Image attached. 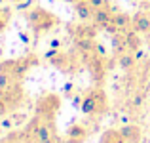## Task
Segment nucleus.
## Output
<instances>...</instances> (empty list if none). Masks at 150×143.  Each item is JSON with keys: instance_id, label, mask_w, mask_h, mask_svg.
<instances>
[{"instance_id": "f257e3e1", "label": "nucleus", "mask_w": 150, "mask_h": 143, "mask_svg": "<svg viewBox=\"0 0 150 143\" xmlns=\"http://www.w3.org/2000/svg\"><path fill=\"white\" fill-rule=\"evenodd\" d=\"M108 107V101H106V94L103 92L101 88H93L91 92H88L84 95V101H82L80 111L84 114H103Z\"/></svg>"}, {"instance_id": "f03ea898", "label": "nucleus", "mask_w": 150, "mask_h": 143, "mask_svg": "<svg viewBox=\"0 0 150 143\" xmlns=\"http://www.w3.org/2000/svg\"><path fill=\"white\" fill-rule=\"evenodd\" d=\"M27 21L34 29V33H46L51 27H55L57 17L50 11H46L44 8H30L27 11Z\"/></svg>"}, {"instance_id": "7ed1b4c3", "label": "nucleus", "mask_w": 150, "mask_h": 143, "mask_svg": "<svg viewBox=\"0 0 150 143\" xmlns=\"http://www.w3.org/2000/svg\"><path fill=\"white\" fill-rule=\"evenodd\" d=\"M61 107V99L53 94H48V95H42L36 103V117H40L42 120H48V122H53L55 118V113L59 111Z\"/></svg>"}, {"instance_id": "20e7f679", "label": "nucleus", "mask_w": 150, "mask_h": 143, "mask_svg": "<svg viewBox=\"0 0 150 143\" xmlns=\"http://www.w3.org/2000/svg\"><path fill=\"white\" fill-rule=\"evenodd\" d=\"M131 29L139 34H150V11H137L131 19Z\"/></svg>"}, {"instance_id": "39448f33", "label": "nucleus", "mask_w": 150, "mask_h": 143, "mask_svg": "<svg viewBox=\"0 0 150 143\" xmlns=\"http://www.w3.org/2000/svg\"><path fill=\"white\" fill-rule=\"evenodd\" d=\"M88 139V130L82 124H72L65 134V143H86Z\"/></svg>"}, {"instance_id": "423d86ee", "label": "nucleus", "mask_w": 150, "mask_h": 143, "mask_svg": "<svg viewBox=\"0 0 150 143\" xmlns=\"http://www.w3.org/2000/svg\"><path fill=\"white\" fill-rule=\"evenodd\" d=\"M120 132H122V136L125 137L127 143H139L141 136H143V130H141V126H137V124H124L120 128Z\"/></svg>"}, {"instance_id": "0eeeda50", "label": "nucleus", "mask_w": 150, "mask_h": 143, "mask_svg": "<svg viewBox=\"0 0 150 143\" xmlns=\"http://www.w3.org/2000/svg\"><path fill=\"white\" fill-rule=\"evenodd\" d=\"M74 6V14L78 15V19H82V21H89V19H93V8L88 4V0H78L76 4H72Z\"/></svg>"}, {"instance_id": "6e6552de", "label": "nucleus", "mask_w": 150, "mask_h": 143, "mask_svg": "<svg viewBox=\"0 0 150 143\" xmlns=\"http://www.w3.org/2000/svg\"><path fill=\"white\" fill-rule=\"evenodd\" d=\"M131 15H127L125 11H116V14L112 15V23L118 27V29L122 31V33H125V31L131 29Z\"/></svg>"}, {"instance_id": "1a4fd4ad", "label": "nucleus", "mask_w": 150, "mask_h": 143, "mask_svg": "<svg viewBox=\"0 0 150 143\" xmlns=\"http://www.w3.org/2000/svg\"><path fill=\"white\" fill-rule=\"evenodd\" d=\"M112 11H110V8H101V10H95L93 11V23H95L97 27H105L106 23L112 21Z\"/></svg>"}, {"instance_id": "9d476101", "label": "nucleus", "mask_w": 150, "mask_h": 143, "mask_svg": "<svg viewBox=\"0 0 150 143\" xmlns=\"http://www.w3.org/2000/svg\"><path fill=\"white\" fill-rule=\"evenodd\" d=\"M124 34H125V42H127V50H129V51L141 50V46H143V40H141V34L137 33V31L129 29V31H125Z\"/></svg>"}, {"instance_id": "9b49d317", "label": "nucleus", "mask_w": 150, "mask_h": 143, "mask_svg": "<svg viewBox=\"0 0 150 143\" xmlns=\"http://www.w3.org/2000/svg\"><path fill=\"white\" fill-rule=\"evenodd\" d=\"M99 143H127V141H125V137L122 136L120 130H112L110 128V130H105V132H103Z\"/></svg>"}, {"instance_id": "f8f14e48", "label": "nucleus", "mask_w": 150, "mask_h": 143, "mask_svg": "<svg viewBox=\"0 0 150 143\" xmlns=\"http://www.w3.org/2000/svg\"><path fill=\"white\" fill-rule=\"evenodd\" d=\"M112 48H114V54H116V57H118V55H122V54H125V51H129L124 33H118V34H114V36H112Z\"/></svg>"}, {"instance_id": "ddd939ff", "label": "nucleus", "mask_w": 150, "mask_h": 143, "mask_svg": "<svg viewBox=\"0 0 150 143\" xmlns=\"http://www.w3.org/2000/svg\"><path fill=\"white\" fill-rule=\"evenodd\" d=\"M51 63H53L57 69H61L63 73H69V71L72 69V61H70V57L67 54H63V51H59V55L51 59Z\"/></svg>"}, {"instance_id": "4468645a", "label": "nucleus", "mask_w": 150, "mask_h": 143, "mask_svg": "<svg viewBox=\"0 0 150 143\" xmlns=\"http://www.w3.org/2000/svg\"><path fill=\"white\" fill-rule=\"evenodd\" d=\"M135 63H137V59H135V54H133V51H125V54L118 55V65L124 71H131L133 67H135Z\"/></svg>"}, {"instance_id": "2eb2a0df", "label": "nucleus", "mask_w": 150, "mask_h": 143, "mask_svg": "<svg viewBox=\"0 0 150 143\" xmlns=\"http://www.w3.org/2000/svg\"><path fill=\"white\" fill-rule=\"evenodd\" d=\"M13 74L11 73H0V92H6V90H10L11 86H13Z\"/></svg>"}, {"instance_id": "dca6fc26", "label": "nucleus", "mask_w": 150, "mask_h": 143, "mask_svg": "<svg viewBox=\"0 0 150 143\" xmlns=\"http://www.w3.org/2000/svg\"><path fill=\"white\" fill-rule=\"evenodd\" d=\"M11 103H13V101L8 97L6 92H0V117H6V114H8V111H10Z\"/></svg>"}, {"instance_id": "f3484780", "label": "nucleus", "mask_w": 150, "mask_h": 143, "mask_svg": "<svg viewBox=\"0 0 150 143\" xmlns=\"http://www.w3.org/2000/svg\"><path fill=\"white\" fill-rule=\"evenodd\" d=\"M103 31H106V33H108V34H110V36H114V34H118V33H122V31H120V29H118V27H116V25H114V23H112V21H110V23H106V25H105V27H103Z\"/></svg>"}, {"instance_id": "a211bd4d", "label": "nucleus", "mask_w": 150, "mask_h": 143, "mask_svg": "<svg viewBox=\"0 0 150 143\" xmlns=\"http://www.w3.org/2000/svg\"><path fill=\"white\" fill-rule=\"evenodd\" d=\"M8 19H10V11H8V10H0V31H4Z\"/></svg>"}, {"instance_id": "6ab92c4d", "label": "nucleus", "mask_w": 150, "mask_h": 143, "mask_svg": "<svg viewBox=\"0 0 150 143\" xmlns=\"http://www.w3.org/2000/svg\"><path fill=\"white\" fill-rule=\"evenodd\" d=\"M88 4L93 10H101V8H108L106 6V0H88Z\"/></svg>"}, {"instance_id": "aec40b11", "label": "nucleus", "mask_w": 150, "mask_h": 143, "mask_svg": "<svg viewBox=\"0 0 150 143\" xmlns=\"http://www.w3.org/2000/svg\"><path fill=\"white\" fill-rule=\"evenodd\" d=\"M59 51H61V50H55V48H50V50H46L44 57L48 59V61H51L53 57H57V55H59Z\"/></svg>"}, {"instance_id": "412c9836", "label": "nucleus", "mask_w": 150, "mask_h": 143, "mask_svg": "<svg viewBox=\"0 0 150 143\" xmlns=\"http://www.w3.org/2000/svg\"><path fill=\"white\" fill-rule=\"evenodd\" d=\"M0 126H2L4 130H11V126H13V120L8 117H2V122H0Z\"/></svg>"}, {"instance_id": "4be33fe9", "label": "nucleus", "mask_w": 150, "mask_h": 143, "mask_svg": "<svg viewBox=\"0 0 150 143\" xmlns=\"http://www.w3.org/2000/svg\"><path fill=\"white\" fill-rule=\"evenodd\" d=\"M143 101H144V95L143 94H135V97H133V107H141L143 105Z\"/></svg>"}, {"instance_id": "5701e85b", "label": "nucleus", "mask_w": 150, "mask_h": 143, "mask_svg": "<svg viewBox=\"0 0 150 143\" xmlns=\"http://www.w3.org/2000/svg\"><path fill=\"white\" fill-rule=\"evenodd\" d=\"M82 101H84V97H82V95H74V97H72V107H74V109H80V107H82Z\"/></svg>"}, {"instance_id": "b1692460", "label": "nucleus", "mask_w": 150, "mask_h": 143, "mask_svg": "<svg viewBox=\"0 0 150 143\" xmlns=\"http://www.w3.org/2000/svg\"><path fill=\"white\" fill-rule=\"evenodd\" d=\"M30 4H33V0H21V2H17L15 6H17V10H27Z\"/></svg>"}, {"instance_id": "393cba45", "label": "nucleus", "mask_w": 150, "mask_h": 143, "mask_svg": "<svg viewBox=\"0 0 150 143\" xmlns=\"http://www.w3.org/2000/svg\"><path fill=\"white\" fill-rule=\"evenodd\" d=\"M63 42L59 40V38H53V40H50V48H55V50H61Z\"/></svg>"}, {"instance_id": "a878e982", "label": "nucleus", "mask_w": 150, "mask_h": 143, "mask_svg": "<svg viewBox=\"0 0 150 143\" xmlns=\"http://www.w3.org/2000/svg\"><path fill=\"white\" fill-rule=\"evenodd\" d=\"M10 71V61H0V73H6Z\"/></svg>"}, {"instance_id": "bb28decb", "label": "nucleus", "mask_w": 150, "mask_h": 143, "mask_svg": "<svg viewBox=\"0 0 150 143\" xmlns=\"http://www.w3.org/2000/svg\"><path fill=\"white\" fill-rule=\"evenodd\" d=\"M0 143H19V141L15 139V136H8V137H4Z\"/></svg>"}, {"instance_id": "cd10ccee", "label": "nucleus", "mask_w": 150, "mask_h": 143, "mask_svg": "<svg viewBox=\"0 0 150 143\" xmlns=\"http://www.w3.org/2000/svg\"><path fill=\"white\" fill-rule=\"evenodd\" d=\"M65 94H67V95H70V94H72V82H69V84L65 86Z\"/></svg>"}, {"instance_id": "c85d7f7f", "label": "nucleus", "mask_w": 150, "mask_h": 143, "mask_svg": "<svg viewBox=\"0 0 150 143\" xmlns=\"http://www.w3.org/2000/svg\"><path fill=\"white\" fill-rule=\"evenodd\" d=\"M65 2H70V4H76L78 0H65Z\"/></svg>"}, {"instance_id": "c756f323", "label": "nucleus", "mask_w": 150, "mask_h": 143, "mask_svg": "<svg viewBox=\"0 0 150 143\" xmlns=\"http://www.w3.org/2000/svg\"><path fill=\"white\" fill-rule=\"evenodd\" d=\"M2 54H4V48H2V46H0V57H2Z\"/></svg>"}, {"instance_id": "7c9ffc66", "label": "nucleus", "mask_w": 150, "mask_h": 143, "mask_svg": "<svg viewBox=\"0 0 150 143\" xmlns=\"http://www.w3.org/2000/svg\"><path fill=\"white\" fill-rule=\"evenodd\" d=\"M146 44H148V51H150V36H148V42H146Z\"/></svg>"}, {"instance_id": "2f4dec72", "label": "nucleus", "mask_w": 150, "mask_h": 143, "mask_svg": "<svg viewBox=\"0 0 150 143\" xmlns=\"http://www.w3.org/2000/svg\"><path fill=\"white\" fill-rule=\"evenodd\" d=\"M11 2H15V4H17V2H21V0H11Z\"/></svg>"}, {"instance_id": "473e14b6", "label": "nucleus", "mask_w": 150, "mask_h": 143, "mask_svg": "<svg viewBox=\"0 0 150 143\" xmlns=\"http://www.w3.org/2000/svg\"><path fill=\"white\" fill-rule=\"evenodd\" d=\"M2 2H4V0H0V6H2Z\"/></svg>"}]
</instances>
